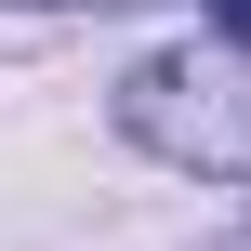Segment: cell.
<instances>
[{"label": "cell", "instance_id": "2", "mask_svg": "<svg viewBox=\"0 0 251 251\" xmlns=\"http://www.w3.org/2000/svg\"><path fill=\"white\" fill-rule=\"evenodd\" d=\"M199 13H212V26H225V40L251 53V0H199Z\"/></svg>", "mask_w": 251, "mask_h": 251}, {"label": "cell", "instance_id": "3", "mask_svg": "<svg viewBox=\"0 0 251 251\" xmlns=\"http://www.w3.org/2000/svg\"><path fill=\"white\" fill-rule=\"evenodd\" d=\"M40 13H119V0H40Z\"/></svg>", "mask_w": 251, "mask_h": 251}, {"label": "cell", "instance_id": "1", "mask_svg": "<svg viewBox=\"0 0 251 251\" xmlns=\"http://www.w3.org/2000/svg\"><path fill=\"white\" fill-rule=\"evenodd\" d=\"M119 132L172 172L251 185V53H146L119 79Z\"/></svg>", "mask_w": 251, "mask_h": 251}, {"label": "cell", "instance_id": "4", "mask_svg": "<svg viewBox=\"0 0 251 251\" xmlns=\"http://www.w3.org/2000/svg\"><path fill=\"white\" fill-rule=\"evenodd\" d=\"M212 251H251V238H212Z\"/></svg>", "mask_w": 251, "mask_h": 251}]
</instances>
